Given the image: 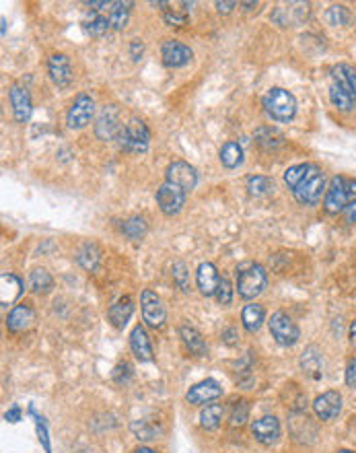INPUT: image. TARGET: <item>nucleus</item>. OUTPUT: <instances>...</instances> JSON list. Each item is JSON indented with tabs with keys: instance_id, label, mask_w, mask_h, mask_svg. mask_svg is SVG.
<instances>
[{
	"instance_id": "f257e3e1",
	"label": "nucleus",
	"mask_w": 356,
	"mask_h": 453,
	"mask_svg": "<svg viewBox=\"0 0 356 453\" xmlns=\"http://www.w3.org/2000/svg\"><path fill=\"white\" fill-rule=\"evenodd\" d=\"M266 114L276 122H291L297 114V99L291 91L274 87L262 99Z\"/></svg>"
},
{
	"instance_id": "f03ea898",
	"label": "nucleus",
	"mask_w": 356,
	"mask_h": 453,
	"mask_svg": "<svg viewBox=\"0 0 356 453\" xmlns=\"http://www.w3.org/2000/svg\"><path fill=\"white\" fill-rule=\"evenodd\" d=\"M268 284V276L264 266L247 264L237 270V291L243 299H256Z\"/></svg>"
},
{
	"instance_id": "7ed1b4c3",
	"label": "nucleus",
	"mask_w": 356,
	"mask_h": 453,
	"mask_svg": "<svg viewBox=\"0 0 356 453\" xmlns=\"http://www.w3.org/2000/svg\"><path fill=\"white\" fill-rule=\"evenodd\" d=\"M323 192H325V176H323L321 167L313 163L311 171L307 174V178L293 190V196H295V200L299 204L313 206V204H317L321 200Z\"/></svg>"
},
{
	"instance_id": "20e7f679",
	"label": "nucleus",
	"mask_w": 356,
	"mask_h": 453,
	"mask_svg": "<svg viewBox=\"0 0 356 453\" xmlns=\"http://www.w3.org/2000/svg\"><path fill=\"white\" fill-rule=\"evenodd\" d=\"M150 142V132L146 124L138 118H130L128 124H124L122 132L118 136V144L122 151L128 153H144Z\"/></svg>"
},
{
	"instance_id": "39448f33",
	"label": "nucleus",
	"mask_w": 356,
	"mask_h": 453,
	"mask_svg": "<svg viewBox=\"0 0 356 453\" xmlns=\"http://www.w3.org/2000/svg\"><path fill=\"white\" fill-rule=\"evenodd\" d=\"M270 334L272 338L280 344V346H295L301 338V330L299 325L286 316L284 312H276L270 317Z\"/></svg>"
},
{
	"instance_id": "423d86ee",
	"label": "nucleus",
	"mask_w": 356,
	"mask_h": 453,
	"mask_svg": "<svg viewBox=\"0 0 356 453\" xmlns=\"http://www.w3.org/2000/svg\"><path fill=\"white\" fill-rule=\"evenodd\" d=\"M124 124L120 120L118 105H103L95 118V136L99 140H118Z\"/></svg>"
},
{
	"instance_id": "0eeeda50",
	"label": "nucleus",
	"mask_w": 356,
	"mask_h": 453,
	"mask_svg": "<svg viewBox=\"0 0 356 453\" xmlns=\"http://www.w3.org/2000/svg\"><path fill=\"white\" fill-rule=\"evenodd\" d=\"M353 202L348 187H346V178L336 176L334 180L330 181V187L325 190V198H323V208L330 215H338L342 210H346V206Z\"/></svg>"
},
{
	"instance_id": "6e6552de",
	"label": "nucleus",
	"mask_w": 356,
	"mask_h": 453,
	"mask_svg": "<svg viewBox=\"0 0 356 453\" xmlns=\"http://www.w3.org/2000/svg\"><path fill=\"white\" fill-rule=\"evenodd\" d=\"M93 116H95V101L87 93H81V95H77L75 103L70 105V109L66 114V124L70 130H81L93 120Z\"/></svg>"
},
{
	"instance_id": "1a4fd4ad",
	"label": "nucleus",
	"mask_w": 356,
	"mask_h": 453,
	"mask_svg": "<svg viewBox=\"0 0 356 453\" xmlns=\"http://www.w3.org/2000/svg\"><path fill=\"white\" fill-rule=\"evenodd\" d=\"M185 196H187V194H185L179 185L165 181V183L157 190V204H159L161 213H165L167 217H173V215H178L179 210L183 208Z\"/></svg>"
},
{
	"instance_id": "9d476101",
	"label": "nucleus",
	"mask_w": 356,
	"mask_h": 453,
	"mask_svg": "<svg viewBox=\"0 0 356 453\" xmlns=\"http://www.w3.org/2000/svg\"><path fill=\"white\" fill-rule=\"evenodd\" d=\"M140 305H142V317L150 328H161L165 323V307L157 293L144 289L140 295Z\"/></svg>"
},
{
	"instance_id": "9b49d317",
	"label": "nucleus",
	"mask_w": 356,
	"mask_h": 453,
	"mask_svg": "<svg viewBox=\"0 0 356 453\" xmlns=\"http://www.w3.org/2000/svg\"><path fill=\"white\" fill-rule=\"evenodd\" d=\"M47 75L56 87H60V89L68 87L72 83V77H75L70 58L66 54H52L47 60Z\"/></svg>"
},
{
	"instance_id": "f8f14e48",
	"label": "nucleus",
	"mask_w": 356,
	"mask_h": 453,
	"mask_svg": "<svg viewBox=\"0 0 356 453\" xmlns=\"http://www.w3.org/2000/svg\"><path fill=\"white\" fill-rule=\"evenodd\" d=\"M165 178H167L169 183L179 185L185 194L192 192V190L198 185V174H196V169H194L189 163H185V161H173V163L167 167Z\"/></svg>"
},
{
	"instance_id": "ddd939ff",
	"label": "nucleus",
	"mask_w": 356,
	"mask_h": 453,
	"mask_svg": "<svg viewBox=\"0 0 356 453\" xmlns=\"http://www.w3.org/2000/svg\"><path fill=\"white\" fill-rule=\"evenodd\" d=\"M288 429H291V435L301 443H311L317 437V424H315L311 416L305 414V412H291Z\"/></svg>"
},
{
	"instance_id": "4468645a",
	"label": "nucleus",
	"mask_w": 356,
	"mask_h": 453,
	"mask_svg": "<svg viewBox=\"0 0 356 453\" xmlns=\"http://www.w3.org/2000/svg\"><path fill=\"white\" fill-rule=\"evenodd\" d=\"M192 49L178 40H167L161 45V58L167 68H181L192 60Z\"/></svg>"
},
{
	"instance_id": "2eb2a0df",
	"label": "nucleus",
	"mask_w": 356,
	"mask_h": 453,
	"mask_svg": "<svg viewBox=\"0 0 356 453\" xmlns=\"http://www.w3.org/2000/svg\"><path fill=\"white\" fill-rule=\"evenodd\" d=\"M309 17V4L307 2H291L286 8L278 6L272 13V21L278 23L280 27H291L295 23H301Z\"/></svg>"
},
{
	"instance_id": "dca6fc26",
	"label": "nucleus",
	"mask_w": 356,
	"mask_h": 453,
	"mask_svg": "<svg viewBox=\"0 0 356 453\" xmlns=\"http://www.w3.org/2000/svg\"><path fill=\"white\" fill-rule=\"evenodd\" d=\"M340 410H342V396L338 394V392H325V394H321V396H317L315 398V402H313V412H315V416L319 418V420H334L338 414H340Z\"/></svg>"
},
{
	"instance_id": "f3484780",
	"label": "nucleus",
	"mask_w": 356,
	"mask_h": 453,
	"mask_svg": "<svg viewBox=\"0 0 356 453\" xmlns=\"http://www.w3.org/2000/svg\"><path fill=\"white\" fill-rule=\"evenodd\" d=\"M221 394H223V387L217 379H204L189 387V392L185 394V400L189 404H206L210 400L221 398Z\"/></svg>"
},
{
	"instance_id": "a211bd4d",
	"label": "nucleus",
	"mask_w": 356,
	"mask_h": 453,
	"mask_svg": "<svg viewBox=\"0 0 356 453\" xmlns=\"http://www.w3.org/2000/svg\"><path fill=\"white\" fill-rule=\"evenodd\" d=\"M8 97H10V105H13V112H15V120L19 124L29 122L31 112H33V103H31L29 91L23 89L21 85H13L10 91H8Z\"/></svg>"
},
{
	"instance_id": "6ab92c4d",
	"label": "nucleus",
	"mask_w": 356,
	"mask_h": 453,
	"mask_svg": "<svg viewBox=\"0 0 356 453\" xmlns=\"http://www.w3.org/2000/svg\"><path fill=\"white\" fill-rule=\"evenodd\" d=\"M251 433L256 437V441H260L262 445H274L280 439V422L276 416H262L251 424Z\"/></svg>"
},
{
	"instance_id": "aec40b11",
	"label": "nucleus",
	"mask_w": 356,
	"mask_h": 453,
	"mask_svg": "<svg viewBox=\"0 0 356 453\" xmlns=\"http://www.w3.org/2000/svg\"><path fill=\"white\" fill-rule=\"evenodd\" d=\"M196 282H198V289L204 297H212L217 295V289H219V282H221V276L215 268V264L210 262H204L198 266L196 272Z\"/></svg>"
},
{
	"instance_id": "412c9836",
	"label": "nucleus",
	"mask_w": 356,
	"mask_h": 453,
	"mask_svg": "<svg viewBox=\"0 0 356 453\" xmlns=\"http://www.w3.org/2000/svg\"><path fill=\"white\" fill-rule=\"evenodd\" d=\"M36 321V312L31 309V305H17L10 309V314L6 317V328L15 334L25 332L33 325Z\"/></svg>"
},
{
	"instance_id": "4be33fe9",
	"label": "nucleus",
	"mask_w": 356,
	"mask_h": 453,
	"mask_svg": "<svg viewBox=\"0 0 356 453\" xmlns=\"http://www.w3.org/2000/svg\"><path fill=\"white\" fill-rule=\"evenodd\" d=\"M130 348H132V355L140 362L153 361V344H150V338L146 334V330L142 325H136L130 334Z\"/></svg>"
},
{
	"instance_id": "5701e85b",
	"label": "nucleus",
	"mask_w": 356,
	"mask_h": 453,
	"mask_svg": "<svg viewBox=\"0 0 356 453\" xmlns=\"http://www.w3.org/2000/svg\"><path fill=\"white\" fill-rule=\"evenodd\" d=\"M332 83L348 93L356 101V70L350 64H338L332 68Z\"/></svg>"
},
{
	"instance_id": "b1692460",
	"label": "nucleus",
	"mask_w": 356,
	"mask_h": 453,
	"mask_svg": "<svg viewBox=\"0 0 356 453\" xmlns=\"http://www.w3.org/2000/svg\"><path fill=\"white\" fill-rule=\"evenodd\" d=\"M134 314V303L132 299L128 297V295H124V297H120L111 307H109V312H107V317H109V321L114 323V328H118V330H124L126 328V323L130 321V317Z\"/></svg>"
},
{
	"instance_id": "393cba45",
	"label": "nucleus",
	"mask_w": 356,
	"mask_h": 453,
	"mask_svg": "<svg viewBox=\"0 0 356 453\" xmlns=\"http://www.w3.org/2000/svg\"><path fill=\"white\" fill-rule=\"evenodd\" d=\"M23 293V282L15 274H2L0 276V303L2 307H8L15 303Z\"/></svg>"
},
{
	"instance_id": "a878e982",
	"label": "nucleus",
	"mask_w": 356,
	"mask_h": 453,
	"mask_svg": "<svg viewBox=\"0 0 356 453\" xmlns=\"http://www.w3.org/2000/svg\"><path fill=\"white\" fill-rule=\"evenodd\" d=\"M179 336H181V342L185 344V348H187L194 357H206V355H208V346H206L202 334H200L196 328L181 325V328H179Z\"/></svg>"
},
{
	"instance_id": "bb28decb",
	"label": "nucleus",
	"mask_w": 356,
	"mask_h": 453,
	"mask_svg": "<svg viewBox=\"0 0 356 453\" xmlns=\"http://www.w3.org/2000/svg\"><path fill=\"white\" fill-rule=\"evenodd\" d=\"M264 319H266V312H264L262 305H258V303H249V305L243 307L241 321H243V328H245L247 332H251V334L258 332V330L262 328Z\"/></svg>"
},
{
	"instance_id": "cd10ccee",
	"label": "nucleus",
	"mask_w": 356,
	"mask_h": 453,
	"mask_svg": "<svg viewBox=\"0 0 356 453\" xmlns=\"http://www.w3.org/2000/svg\"><path fill=\"white\" fill-rule=\"evenodd\" d=\"M321 353H319V348L317 346H309V348H305V353L301 355V367H303V371L311 377V379H319L321 377Z\"/></svg>"
},
{
	"instance_id": "c85d7f7f",
	"label": "nucleus",
	"mask_w": 356,
	"mask_h": 453,
	"mask_svg": "<svg viewBox=\"0 0 356 453\" xmlns=\"http://www.w3.org/2000/svg\"><path fill=\"white\" fill-rule=\"evenodd\" d=\"M130 6H132V2H122V0L109 4V17H107V19H109V25H111L114 29H124V27L128 25Z\"/></svg>"
},
{
	"instance_id": "c756f323",
	"label": "nucleus",
	"mask_w": 356,
	"mask_h": 453,
	"mask_svg": "<svg viewBox=\"0 0 356 453\" xmlns=\"http://www.w3.org/2000/svg\"><path fill=\"white\" fill-rule=\"evenodd\" d=\"M221 163L226 169H235L243 163V148L239 142H224L221 148Z\"/></svg>"
},
{
	"instance_id": "7c9ffc66",
	"label": "nucleus",
	"mask_w": 356,
	"mask_h": 453,
	"mask_svg": "<svg viewBox=\"0 0 356 453\" xmlns=\"http://www.w3.org/2000/svg\"><path fill=\"white\" fill-rule=\"evenodd\" d=\"M256 142H258L262 148H266V151H274V148L282 146L284 136L280 135L276 128H272V126H262V128L256 130Z\"/></svg>"
},
{
	"instance_id": "2f4dec72",
	"label": "nucleus",
	"mask_w": 356,
	"mask_h": 453,
	"mask_svg": "<svg viewBox=\"0 0 356 453\" xmlns=\"http://www.w3.org/2000/svg\"><path fill=\"white\" fill-rule=\"evenodd\" d=\"M99 260H101V252H99V247L95 243H83L81 249L77 252V262L85 270H95Z\"/></svg>"
},
{
	"instance_id": "473e14b6",
	"label": "nucleus",
	"mask_w": 356,
	"mask_h": 453,
	"mask_svg": "<svg viewBox=\"0 0 356 453\" xmlns=\"http://www.w3.org/2000/svg\"><path fill=\"white\" fill-rule=\"evenodd\" d=\"M29 286L38 295H47L54 289V278L44 268H36V270L29 274Z\"/></svg>"
},
{
	"instance_id": "72a5a7b5",
	"label": "nucleus",
	"mask_w": 356,
	"mask_h": 453,
	"mask_svg": "<svg viewBox=\"0 0 356 453\" xmlns=\"http://www.w3.org/2000/svg\"><path fill=\"white\" fill-rule=\"evenodd\" d=\"M221 420H223V408L219 404H210V406L200 410V427L202 429L215 431V429H219Z\"/></svg>"
},
{
	"instance_id": "f704fd0d",
	"label": "nucleus",
	"mask_w": 356,
	"mask_h": 453,
	"mask_svg": "<svg viewBox=\"0 0 356 453\" xmlns=\"http://www.w3.org/2000/svg\"><path fill=\"white\" fill-rule=\"evenodd\" d=\"M130 429H132L134 437H136L138 441H153V439H157L159 433H161V429L155 427V424L148 422V420H134L132 424H130Z\"/></svg>"
},
{
	"instance_id": "c9c22d12",
	"label": "nucleus",
	"mask_w": 356,
	"mask_h": 453,
	"mask_svg": "<svg viewBox=\"0 0 356 453\" xmlns=\"http://www.w3.org/2000/svg\"><path fill=\"white\" fill-rule=\"evenodd\" d=\"M187 6H192V2H183V8H163V21L171 27L187 25V21H189Z\"/></svg>"
},
{
	"instance_id": "e433bc0d",
	"label": "nucleus",
	"mask_w": 356,
	"mask_h": 453,
	"mask_svg": "<svg viewBox=\"0 0 356 453\" xmlns=\"http://www.w3.org/2000/svg\"><path fill=\"white\" fill-rule=\"evenodd\" d=\"M247 190L251 196L256 198H262L274 192V180H270L266 176H251L247 178Z\"/></svg>"
},
{
	"instance_id": "4c0bfd02",
	"label": "nucleus",
	"mask_w": 356,
	"mask_h": 453,
	"mask_svg": "<svg viewBox=\"0 0 356 453\" xmlns=\"http://www.w3.org/2000/svg\"><path fill=\"white\" fill-rule=\"evenodd\" d=\"M313 163H299V165H293V167H288L286 171H284V183L291 187V190H295L301 181L307 178V174L311 171Z\"/></svg>"
},
{
	"instance_id": "58836bf2",
	"label": "nucleus",
	"mask_w": 356,
	"mask_h": 453,
	"mask_svg": "<svg viewBox=\"0 0 356 453\" xmlns=\"http://www.w3.org/2000/svg\"><path fill=\"white\" fill-rule=\"evenodd\" d=\"M325 19H327V23L334 25V27H344V25H348V23L353 21V15H350V10H348L344 4H334V6L327 8Z\"/></svg>"
},
{
	"instance_id": "ea45409f",
	"label": "nucleus",
	"mask_w": 356,
	"mask_h": 453,
	"mask_svg": "<svg viewBox=\"0 0 356 453\" xmlns=\"http://www.w3.org/2000/svg\"><path fill=\"white\" fill-rule=\"evenodd\" d=\"M330 101L340 112H350L355 107V99L348 93H344L338 85H334V83L330 85Z\"/></svg>"
},
{
	"instance_id": "a19ab883",
	"label": "nucleus",
	"mask_w": 356,
	"mask_h": 453,
	"mask_svg": "<svg viewBox=\"0 0 356 453\" xmlns=\"http://www.w3.org/2000/svg\"><path fill=\"white\" fill-rule=\"evenodd\" d=\"M83 25H85V31L89 33L91 38H103L107 33V29L111 27L109 19L103 17V15H93L91 19L83 21Z\"/></svg>"
},
{
	"instance_id": "79ce46f5",
	"label": "nucleus",
	"mask_w": 356,
	"mask_h": 453,
	"mask_svg": "<svg viewBox=\"0 0 356 453\" xmlns=\"http://www.w3.org/2000/svg\"><path fill=\"white\" fill-rule=\"evenodd\" d=\"M249 418V404L245 400H237L233 406H231V416H229V422L231 427H243Z\"/></svg>"
},
{
	"instance_id": "37998d69",
	"label": "nucleus",
	"mask_w": 356,
	"mask_h": 453,
	"mask_svg": "<svg viewBox=\"0 0 356 453\" xmlns=\"http://www.w3.org/2000/svg\"><path fill=\"white\" fill-rule=\"evenodd\" d=\"M122 231H124V235L128 237V239H142L144 237V233H146V221L142 219V217H132V219H128L124 225H122Z\"/></svg>"
},
{
	"instance_id": "c03bdc74",
	"label": "nucleus",
	"mask_w": 356,
	"mask_h": 453,
	"mask_svg": "<svg viewBox=\"0 0 356 453\" xmlns=\"http://www.w3.org/2000/svg\"><path fill=\"white\" fill-rule=\"evenodd\" d=\"M173 280H176V284H178L183 293L189 291V272H187L183 262H176V264H173Z\"/></svg>"
},
{
	"instance_id": "a18cd8bd",
	"label": "nucleus",
	"mask_w": 356,
	"mask_h": 453,
	"mask_svg": "<svg viewBox=\"0 0 356 453\" xmlns=\"http://www.w3.org/2000/svg\"><path fill=\"white\" fill-rule=\"evenodd\" d=\"M217 301L221 303V305H231V301H233V289H231V282L226 280V278H221V282H219V289H217Z\"/></svg>"
},
{
	"instance_id": "49530a36",
	"label": "nucleus",
	"mask_w": 356,
	"mask_h": 453,
	"mask_svg": "<svg viewBox=\"0 0 356 453\" xmlns=\"http://www.w3.org/2000/svg\"><path fill=\"white\" fill-rule=\"evenodd\" d=\"M130 377H132V367L128 364V362H120L116 369H114V381L116 383H128L130 381Z\"/></svg>"
},
{
	"instance_id": "de8ad7c7",
	"label": "nucleus",
	"mask_w": 356,
	"mask_h": 453,
	"mask_svg": "<svg viewBox=\"0 0 356 453\" xmlns=\"http://www.w3.org/2000/svg\"><path fill=\"white\" fill-rule=\"evenodd\" d=\"M44 418H40L38 416V435H40V441H42V445H44L45 453L52 452V447H49V437H47V429H45V422H42Z\"/></svg>"
},
{
	"instance_id": "09e8293b",
	"label": "nucleus",
	"mask_w": 356,
	"mask_h": 453,
	"mask_svg": "<svg viewBox=\"0 0 356 453\" xmlns=\"http://www.w3.org/2000/svg\"><path fill=\"white\" fill-rule=\"evenodd\" d=\"M346 383L350 387H356V357L350 359L348 364H346Z\"/></svg>"
},
{
	"instance_id": "8fccbe9b",
	"label": "nucleus",
	"mask_w": 356,
	"mask_h": 453,
	"mask_svg": "<svg viewBox=\"0 0 356 453\" xmlns=\"http://www.w3.org/2000/svg\"><path fill=\"white\" fill-rule=\"evenodd\" d=\"M142 52H144L142 42H140V40H132V44H130V56H132V60H140Z\"/></svg>"
},
{
	"instance_id": "3c124183",
	"label": "nucleus",
	"mask_w": 356,
	"mask_h": 453,
	"mask_svg": "<svg viewBox=\"0 0 356 453\" xmlns=\"http://www.w3.org/2000/svg\"><path fill=\"white\" fill-rule=\"evenodd\" d=\"M223 340L224 344H229V346L237 344V330H235V328H226L223 332Z\"/></svg>"
},
{
	"instance_id": "603ef678",
	"label": "nucleus",
	"mask_w": 356,
	"mask_h": 453,
	"mask_svg": "<svg viewBox=\"0 0 356 453\" xmlns=\"http://www.w3.org/2000/svg\"><path fill=\"white\" fill-rule=\"evenodd\" d=\"M4 418H6L8 422H19V420H21V410H19L17 406L10 408V410L4 414Z\"/></svg>"
},
{
	"instance_id": "864d4df0",
	"label": "nucleus",
	"mask_w": 356,
	"mask_h": 453,
	"mask_svg": "<svg viewBox=\"0 0 356 453\" xmlns=\"http://www.w3.org/2000/svg\"><path fill=\"white\" fill-rule=\"evenodd\" d=\"M346 219H348V223H356V200H353L348 206H346Z\"/></svg>"
},
{
	"instance_id": "5fc2aeb1",
	"label": "nucleus",
	"mask_w": 356,
	"mask_h": 453,
	"mask_svg": "<svg viewBox=\"0 0 356 453\" xmlns=\"http://www.w3.org/2000/svg\"><path fill=\"white\" fill-rule=\"evenodd\" d=\"M233 8H235V2H221V0L217 2V10H219L221 15H229Z\"/></svg>"
},
{
	"instance_id": "6e6d98bb",
	"label": "nucleus",
	"mask_w": 356,
	"mask_h": 453,
	"mask_svg": "<svg viewBox=\"0 0 356 453\" xmlns=\"http://www.w3.org/2000/svg\"><path fill=\"white\" fill-rule=\"evenodd\" d=\"M348 338H350V346L356 351V319L350 323V328H348Z\"/></svg>"
},
{
	"instance_id": "4d7b16f0",
	"label": "nucleus",
	"mask_w": 356,
	"mask_h": 453,
	"mask_svg": "<svg viewBox=\"0 0 356 453\" xmlns=\"http://www.w3.org/2000/svg\"><path fill=\"white\" fill-rule=\"evenodd\" d=\"M346 187H348V194L350 198L356 200V180H346Z\"/></svg>"
},
{
	"instance_id": "13d9d810",
	"label": "nucleus",
	"mask_w": 356,
	"mask_h": 453,
	"mask_svg": "<svg viewBox=\"0 0 356 453\" xmlns=\"http://www.w3.org/2000/svg\"><path fill=\"white\" fill-rule=\"evenodd\" d=\"M239 6H243L245 10H251V8H256V6H258V2H241Z\"/></svg>"
},
{
	"instance_id": "bf43d9fd",
	"label": "nucleus",
	"mask_w": 356,
	"mask_h": 453,
	"mask_svg": "<svg viewBox=\"0 0 356 453\" xmlns=\"http://www.w3.org/2000/svg\"><path fill=\"white\" fill-rule=\"evenodd\" d=\"M134 453H159V452H155V450H150V447H138Z\"/></svg>"
},
{
	"instance_id": "052dcab7",
	"label": "nucleus",
	"mask_w": 356,
	"mask_h": 453,
	"mask_svg": "<svg viewBox=\"0 0 356 453\" xmlns=\"http://www.w3.org/2000/svg\"><path fill=\"white\" fill-rule=\"evenodd\" d=\"M2 36H6V19H2Z\"/></svg>"
},
{
	"instance_id": "680f3d73",
	"label": "nucleus",
	"mask_w": 356,
	"mask_h": 453,
	"mask_svg": "<svg viewBox=\"0 0 356 453\" xmlns=\"http://www.w3.org/2000/svg\"><path fill=\"white\" fill-rule=\"evenodd\" d=\"M338 453H355V452H350V450H340Z\"/></svg>"
}]
</instances>
